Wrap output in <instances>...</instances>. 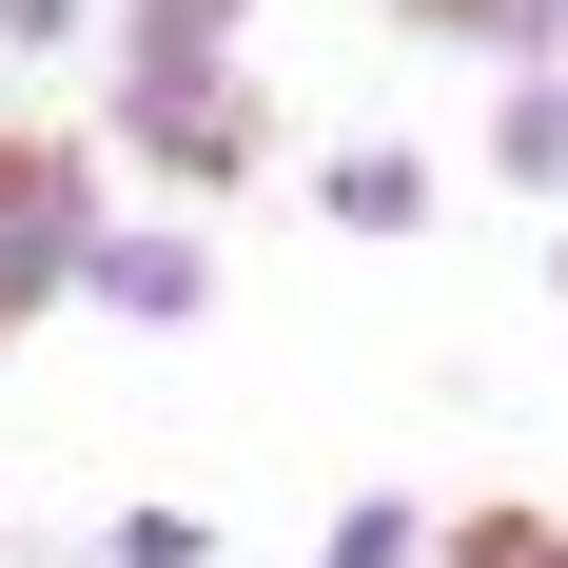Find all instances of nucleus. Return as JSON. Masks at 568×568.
Segmentation results:
<instances>
[{"label": "nucleus", "instance_id": "f257e3e1", "mask_svg": "<svg viewBox=\"0 0 568 568\" xmlns=\"http://www.w3.org/2000/svg\"><path fill=\"white\" fill-rule=\"evenodd\" d=\"M99 138H118V176H158V196H235V176L275 158L255 59H216V40H99Z\"/></svg>", "mask_w": 568, "mask_h": 568}, {"label": "nucleus", "instance_id": "f03ea898", "mask_svg": "<svg viewBox=\"0 0 568 568\" xmlns=\"http://www.w3.org/2000/svg\"><path fill=\"white\" fill-rule=\"evenodd\" d=\"M99 216H118V158L79 138V118H20V138H0V353L40 334V314H79Z\"/></svg>", "mask_w": 568, "mask_h": 568}, {"label": "nucleus", "instance_id": "7ed1b4c3", "mask_svg": "<svg viewBox=\"0 0 568 568\" xmlns=\"http://www.w3.org/2000/svg\"><path fill=\"white\" fill-rule=\"evenodd\" d=\"M79 314H118V334H196V314H216V235H196V216H99Z\"/></svg>", "mask_w": 568, "mask_h": 568}, {"label": "nucleus", "instance_id": "20e7f679", "mask_svg": "<svg viewBox=\"0 0 568 568\" xmlns=\"http://www.w3.org/2000/svg\"><path fill=\"white\" fill-rule=\"evenodd\" d=\"M393 40H432V59H490V79H529V59H568V0H393Z\"/></svg>", "mask_w": 568, "mask_h": 568}, {"label": "nucleus", "instance_id": "39448f33", "mask_svg": "<svg viewBox=\"0 0 568 568\" xmlns=\"http://www.w3.org/2000/svg\"><path fill=\"white\" fill-rule=\"evenodd\" d=\"M314 216L334 235H432V158H412V138H334V158H314Z\"/></svg>", "mask_w": 568, "mask_h": 568}, {"label": "nucleus", "instance_id": "423d86ee", "mask_svg": "<svg viewBox=\"0 0 568 568\" xmlns=\"http://www.w3.org/2000/svg\"><path fill=\"white\" fill-rule=\"evenodd\" d=\"M490 176L568 216V59H529V79H490Z\"/></svg>", "mask_w": 568, "mask_h": 568}, {"label": "nucleus", "instance_id": "0eeeda50", "mask_svg": "<svg viewBox=\"0 0 568 568\" xmlns=\"http://www.w3.org/2000/svg\"><path fill=\"white\" fill-rule=\"evenodd\" d=\"M432 568H568V510L490 490V510H432Z\"/></svg>", "mask_w": 568, "mask_h": 568}, {"label": "nucleus", "instance_id": "6e6552de", "mask_svg": "<svg viewBox=\"0 0 568 568\" xmlns=\"http://www.w3.org/2000/svg\"><path fill=\"white\" fill-rule=\"evenodd\" d=\"M314 568H432V510H412V490H353V510L314 529Z\"/></svg>", "mask_w": 568, "mask_h": 568}, {"label": "nucleus", "instance_id": "1a4fd4ad", "mask_svg": "<svg viewBox=\"0 0 568 568\" xmlns=\"http://www.w3.org/2000/svg\"><path fill=\"white\" fill-rule=\"evenodd\" d=\"M79 568H216V510H176V490H138V510L99 529Z\"/></svg>", "mask_w": 568, "mask_h": 568}, {"label": "nucleus", "instance_id": "9d476101", "mask_svg": "<svg viewBox=\"0 0 568 568\" xmlns=\"http://www.w3.org/2000/svg\"><path fill=\"white\" fill-rule=\"evenodd\" d=\"M99 40V0H0V59H79Z\"/></svg>", "mask_w": 568, "mask_h": 568}, {"label": "nucleus", "instance_id": "9b49d317", "mask_svg": "<svg viewBox=\"0 0 568 568\" xmlns=\"http://www.w3.org/2000/svg\"><path fill=\"white\" fill-rule=\"evenodd\" d=\"M549 294H568V235H549Z\"/></svg>", "mask_w": 568, "mask_h": 568}]
</instances>
